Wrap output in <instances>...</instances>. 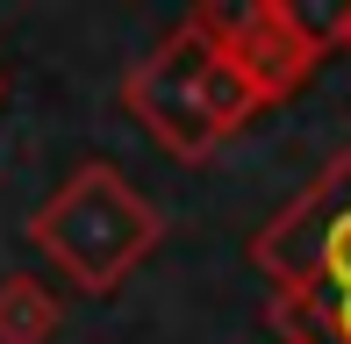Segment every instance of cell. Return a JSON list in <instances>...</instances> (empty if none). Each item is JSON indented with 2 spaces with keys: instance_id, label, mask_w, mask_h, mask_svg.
<instances>
[{
  "instance_id": "6da1fadb",
  "label": "cell",
  "mask_w": 351,
  "mask_h": 344,
  "mask_svg": "<svg viewBox=\"0 0 351 344\" xmlns=\"http://www.w3.org/2000/svg\"><path fill=\"white\" fill-rule=\"evenodd\" d=\"M122 101L136 108V122L172 151V158H208L222 136L258 108V86L230 65V51H222L208 29H201V14H194L180 36H165L130 72Z\"/></svg>"
},
{
  "instance_id": "7a4b0ae2",
  "label": "cell",
  "mask_w": 351,
  "mask_h": 344,
  "mask_svg": "<svg viewBox=\"0 0 351 344\" xmlns=\"http://www.w3.org/2000/svg\"><path fill=\"white\" fill-rule=\"evenodd\" d=\"M29 244H36L79 294H108L151 258L158 208L115 165H79L72 180L29 215Z\"/></svg>"
},
{
  "instance_id": "3957f363",
  "label": "cell",
  "mask_w": 351,
  "mask_h": 344,
  "mask_svg": "<svg viewBox=\"0 0 351 344\" xmlns=\"http://www.w3.org/2000/svg\"><path fill=\"white\" fill-rule=\"evenodd\" d=\"M251 258L280 280V294H351V151L265 230Z\"/></svg>"
},
{
  "instance_id": "277c9868",
  "label": "cell",
  "mask_w": 351,
  "mask_h": 344,
  "mask_svg": "<svg viewBox=\"0 0 351 344\" xmlns=\"http://www.w3.org/2000/svg\"><path fill=\"white\" fill-rule=\"evenodd\" d=\"M201 29H208L222 51H230V65L258 86V101L301 86L308 65H315V51H323V29H315L308 14H294V8H237V14L201 8Z\"/></svg>"
},
{
  "instance_id": "5b68a950",
  "label": "cell",
  "mask_w": 351,
  "mask_h": 344,
  "mask_svg": "<svg viewBox=\"0 0 351 344\" xmlns=\"http://www.w3.org/2000/svg\"><path fill=\"white\" fill-rule=\"evenodd\" d=\"M58 323H65V308L43 280H29V273L0 280V344H51Z\"/></svg>"
},
{
  "instance_id": "8992f818",
  "label": "cell",
  "mask_w": 351,
  "mask_h": 344,
  "mask_svg": "<svg viewBox=\"0 0 351 344\" xmlns=\"http://www.w3.org/2000/svg\"><path fill=\"white\" fill-rule=\"evenodd\" d=\"M273 323L287 344H351V294H280Z\"/></svg>"
},
{
  "instance_id": "52a82bcc",
  "label": "cell",
  "mask_w": 351,
  "mask_h": 344,
  "mask_svg": "<svg viewBox=\"0 0 351 344\" xmlns=\"http://www.w3.org/2000/svg\"><path fill=\"white\" fill-rule=\"evenodd\" d=\"M337 43H351V14H337Z\"/></svg>"
},
{
  "instance_id": "ba28073f",
  "label": "cell",
  "mask_w": 351,
  "mask_h": 344,
  "mask_svg": "<svg viewBox=\"0 0 351 344\" xmlns=\"http://www.w3.org/2000/svg\"><path fill=\"white\" fill-rule=\"evenodd\" d=\"M0 93H8V79H0Z\"/></svg>"
}]
</instances>
